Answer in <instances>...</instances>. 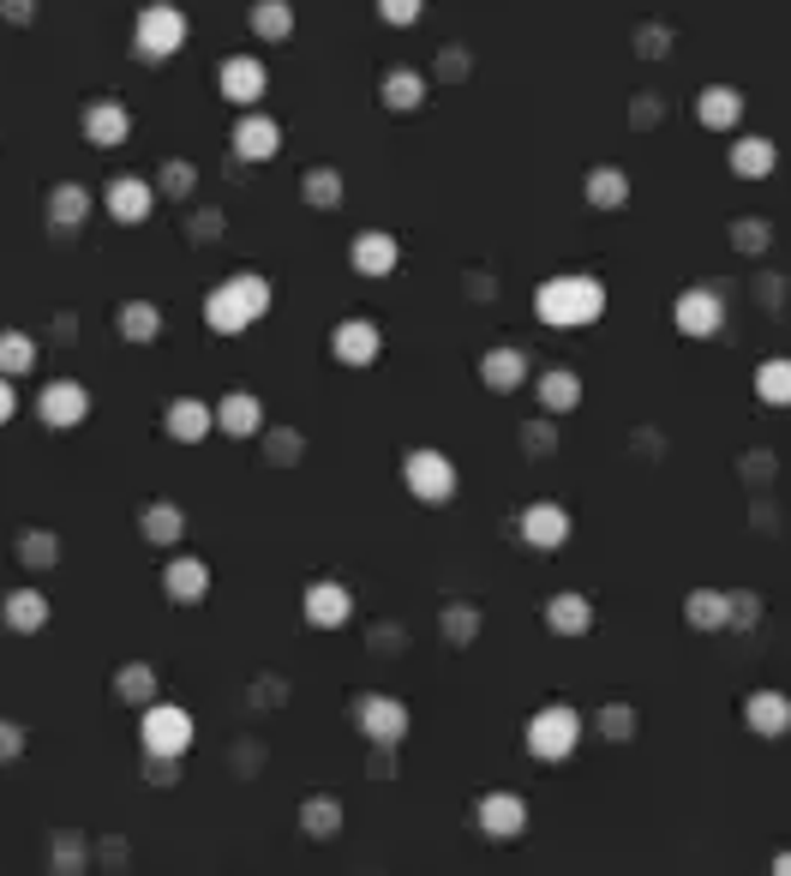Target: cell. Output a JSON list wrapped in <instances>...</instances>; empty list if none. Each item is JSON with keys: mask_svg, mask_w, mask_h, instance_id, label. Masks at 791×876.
<instances>
[{"mask_svg": "<svg viewBox=\"0 0 791 876\" xmlns=\"http://www.w3.org/2000/svg\"><path fill=\"white\" fill-rule=\"evenodd\" d=\"M216 84H222V96L247 114L252 103H264V91H271V72H264L259 55H228L222 72H216Z\"/></svg>", "mask_w": 791, "mask_h": 876, "instance_id": "cell-8", "label": "cell"}, {"mask_svg": "<svg viewBox=\"0 0 791 876\" xmlns=\"http://www.w3.org/2000/svg\"><path fill=\"white\" fill-rule=\"evenodd\" d=\"M684 618H690L696 630H725V625H732V606H725V589H696L690 601H684Z\"/></svg>", "mask_w": 791, "mask_h": 876, "instance_id": "cell-32", "label": "cell"}, {"mask_svg": "<svg viewBox=\"0 0 791 876\" xmlns=\"http://www.w3.org/2000/svg\"><path fill=\"white\" fill-rule=\"evenodd\" d=\"M300 829L318 834V841H330V834L342 829V805H336V798H306V805H300Z\"/></svg>", "mask_w": 791, "mask_h": 876, "instance_id": "cell-39", "label": "cell"}, {"mask_svg": "<svg viewBox=\"0 0 791 876\" xmlns=\"http://www.w3.org/2000/svg\"><path fill=\"white\" fill-rule=\"evenodd\" d=\"M0 618H7V630H19V637H36V630L48 625V594L43 589H12L7 601H0Z\"/></svg>", "mask_w": 791, "mask_h": 876, "instance_id": "cell-22", "label": "cell"}, {"mask_svg": "<svg viewBox=\"0 0 791 876\" xmlns=\"http://www.w3.org/2000/svg\"><path fill=\"white\" fill-rule=\"evenodd\" d=\"M264 312H271V283H264L259 271H234L204 295V325H210L216 337H240V330H252Z\"/></svg>", "mask_w": 791, "mask_h": 876, "instance_id": "cell-2", "label": "cell"}, {"mask_svg": "<svg viewBox=\"0 0 791 876\" xmlns=\"http://www.w3.org/2000/svg\"><path fill=\"white\" fill-rule=\"evenodd\" d=\"M19 558L43 570V565H55V558H60V541L48 535V528H31V535H24V547H19Z\"/></svg>", "mask_w": 791, "mask_h": 876, "instance_id": "cell-41", "label": "cell"}, {"mask_svg": "<svg viewBox=\"0 0 791 876\" xmlns=\"http://www.w3.org/2000/svg\"><path fill=\"white\" fill-rule=\"evenodd\" d=\"M84 138H91L96 150H121L126 138H133V114H126V103H91L84 109Z\"/></svg>", "mask_w": 791, "mask_h": 876, "instance_id": "cell-18", "label": "cell"}, {"mask_svg": "<svg viewBox=\"0 0 791 876\" xmlns=\"http://www.w3.org/2000/svg\"><path fill=\"white\" fill-rule=\"evenodd\" d=\"M696 121L708 126V133H732V126L744 121V91H737V84H708V91L696 96Z\"/></svg>", "mask_w": 791, "mask_h": 876, "instance_id": "cell-20", "label": "cell"}, {"mask_svg": "<svg viewBox=\"0 0 791 876\" xmlns=\"http://www.w3.org/2000/svg\"><path fill=\"white\" fill-rule=\"evenodd\" d=\"M385 109H396V114H414L420 103H426V79L420 72H408V67H396V72H385Z\"/></svg>", "mask_w": 791, "mask_h": 876, "instance_id": "cell-31", "label": "cell"}, {"mask_svg": "<svg viewBox=\"0 0 791 876\" xmlns=\"http://www.w3.org/2000/svg\"><path fill=\"white\" fill-rule=\"evenodd\" d=\"M725 162H732V174H737V181H768V174L780 169V150H773V138L744 133V138H732Z\"/></svg>", "mask_w": 791, "mask_h": 876, "instance_id": "cell-16", "label": "cell"}, {"mask_svg": "<svg viewBox=\"0 0 791 876\" xmlns=\"http://www.w3.org/2000/svg\"><path fill=\"white\" fill-rule=\"evenodd\" d=\"M138 739H145V756L174 763L181 751H193V715L174 708V703H150L145 720H138Z\"/></svg>", "mask_w": 791, "mask_h": 876, "instance_id": "cell-5", "label": "cell"}, {"mask_svg": "<svg viewBox=\"0 0 791 876\" xmlns=\"http://www.w3.org/2000/svg\"><path fill=\"white\" fill-rule=\"evenodd\" d=\"M725 606H732V630H749L761 618V601L749 589H732V594H725Z\"/></svg>", "mask_w": 791, "mask_h": 876, "instance_id": "cell-44", "label": "cell"}, {"mask_svg": "<svg viewBox=\"0 0 791 876\" xmlns=\"http://www.w3.org/2000/svg\"><path fill=\"white\" fill-rule=\"evenodd\" d=\"M402 480L420 504H450L456 499V463L444 451H408Z\"/></svg>", "mask_w": 791, "mask_h": 876, "instance_id": "cell-6", "label": "cell"}, {"mask_svg": "<svg viewBox=\"0 0 791 876\" xmlns=\"http://www.w3.org/2000/svg\"><path fill=\"white\" fill-rule=\"evenodd\" d=\"M252 36H264V43L295 36V7H288V0H259V7H252Z\"/></svg>", "mask_w": 791, "mask_h": 876, "instance_id": "cell-35", "label": "cell"}, {"mask_svg": "<svg viewBox=\"0 0 791 876\" xmlns=\"http://www.w3.org/2000/svg\"><path fill=\"white\" fill-rule=\"evenodd\" d=\"M756 397L768 402V409H791V361L786 354H773V361L756 366Z\"/></svg>", "mask_w": 791, "mask_h": 876, "instance_id": "cell-33", "label": "cell"}, {"mask_svg": "<svg viewBox=\"0 0 791 876\" xmlns=\"http://www.w3.org/2000/svg\"><path fill=\"white\" fill-rule=\"evenodd\" d=\"M348 613H354L348 582H312V589H306V625L336 630V625H348Z\"/></svg>", "mask_w": 791, "mask_h": 876, "instance_id": "cell-19", "label": "cell"}, {"mask_svg": "<svg viewBox=\"0 0 791 876\" xmlns=\"http://www.w3.org/2000/svg\"><path fill=\"white\" fill-rule=\"evenodd\" d=\"M186 43V12L169 7V0H150V7H138L133 19V55L138 60H174Z\"/></svg>", "mask_w": 791, "mask_h": 876, "instance_id": "cell-3", "label": "cell"}, {"mask_svg": "<svg viewBox=\"0 0 791 876\" xmlns=\"http://www.w3.org/2000/svg\"><path fill=\"white\" fill-rule=\"evenodd\" d=\"M0 19H12V24H31V19H36V0H0Z\"/></svg>", "mask_w": 791, "mask_h": 876, "instance_id": "cell-49", "label": "cell"}, {"mask_svg": "<svg viewBox=\"0 0 791 876\" xmlns=\"http://www.w3.org/2000/svg\"><path fill=\"white\" fill-rule=\"evenodd\" d=\"M354 727H360L378 751H396V744L408 739V708L396 703V696H360V703H354Z\"/></svg>", "mask_w": 791, "mask_h": 876, "instance_id": "cell-7", "label": "cell"}, {"mask_svg": "<svg viewBox=\"0 0 791 876\" xmlns=\"http://www.w3.org/2000/svg\"><path fill=\"white\" fill-rule=\"evenodd\" d=\"M157 193H174V198H181V193H193V169H186V162H169V174H162V186H157Z\"/></svg>", "mask_w": 791, "mask_h": 876, "instance_id": "cell-47", "label": "cell"}, {"mask_svg": "<svg viewBox=\"0 0 791 876\" xmlns=\"http://www.w3.org/2000/svg\"><path fill=\"white\" fill-rule=\"evenodd\" d=\"M31 366H36V342L24 337V330H0V378H12V385H19Z\"/></svg>", "mask_w": 791, "mask_h": 876, "instance_id": "cell-36", "label": "cell"}, {"mask_svg": "<svg viewBox=\"0 0 791 876\" xmlns=\"http://www.w3.org/2000/svg\"><path fill=\"white\" fill-rule=\"evenodd\" d=\"M521 439H528V451H552V444H558V439H552V426H546V421H534Z\"/></svg>", "mask_w": 791, "mask_h": 876, "instance_id": "cell-51", "label": "cell"}, {"mask_svg": "<svg viewBox=\"0 0 791 876\" xmlns=\"http://www.w3.org/2000/svg\"><path fill=\"white\" fill-rule=\"evenodd\" d=\"M84 217H91V193H84L79 181H60L55 193H48V223H55V228H79Z\"/></svg>", "mask_w": 791, "mask_h": 876, "instance_id": "cell-30", "label": "cell"}, {"mask_svg": "<svg viewBox=\"0 0 791 876\" xmlns=\"http://www.w3.org/2000/svg\"><path fill=\"white\" fill-rule=\"evenodd\" d=\"M630 727H635V715L630 708H606V715H599V732H606V739H630Z\"/></svg>", "mask_w": 791, "mask_h": 876, "instance_id": "cell-45", "label": "cell"}, {"mask_svg": "<svg viewBox=\"0 0 791 876\" xmlns=\"http://www.w3.org/2000/svg\"><path fill=\"white\" fill-rule=\"evenodd\" d=\"M36 414H43V426H79L84 414H91V390L79 385V378H55V385H43V397H36Z\"/></svg>", "mask_w": 791, "mask_h": 876, "instance_id": "cell-10", "label": "cell"}, {"mask_svg": "<svg viewBox=\"0 0 791 876\" xmlns=\"http://www.w3.org/2000/svg\"><path fill=\"white\" fill-rule=\"evenodd\" d=\"M114 691H121L126 703L150 708V703H157V672H150L145 660H133V667H121V679H114Z\"/></svg>", "mask_w": 791, "mask_h": 876, "instance_id": "cell-38", "label": "cell"}, {"mask_svg": "<svg viewBox=\"0 0 791 876\" xmlns=\"http://www.w3.org/2000/svg\"><path fill=\"white\" fill-rule=\"evenodd\" d=\"M79 858H84L79 834H60V841H55V865L67 871V876H79Z\"/></svg>", "mask_w": 791, "mask_h": 876, "instance_id": "cell-46", "label": "cell"}, {"mask_svg": "<svg viewBox=\"0 0 791 876\" xmlns=\"http://www.w3.org/2000/svg\"><path fill=\"white\" fill-rule=\"evenodd\" d=\"M306 198H312L318 211H336L342 205V174L336 169H312L306 174Z\"/></svg>", "mask_w": 791, "mask_h": 876, "instance_id": "cell-40", "label": "cell"}, {"mask_svg": "<svg viewBox=\"0 0 791 876\" xmlns=\"http://www.w3.org/2000/svg\"><path fill=\"white\" fill-rule=\"evenodd\" d=\"M162 589H169V601L193 606V601L210 594V565H204V558H174V565L162 570Z\"/></svg>", "mask_w": 791, "mask_h": 876, "instance_id": "cell-25", "label": "cell"}, {"mask_svg": "<svg viewBox=\"0 0 791 876\" xmlns=\"http://www.w3.org/2000/svg\"><path fill=\"white\" fill-rule=\"evenodd\" d=\"M276 150H283V126L271 121V114H259V109H247L234 121V157L240 162H271Z\"/></svg>", "mask_w": 791, "mask_h": 876, "instance_id": "cell-13", "label": "cell"}, {"mask_svg": "<svg viewBox=\"0 0 791 876\" xmlns=\"http://www.w3.org/2000/svg\"><path fill=\"white\" fill-rule=\"evenodd\" d=\"M744 720H749V732H761V739H780V732H791V696L756 691L744 703Z\"/></svg>", "mask_w": 791, "mask_h": 876, "instance_id": "cell-24", "label": "cell"}, {"mask_svg": "<svg viewBox=\"0 0 791 876\" xmlns=\"http://www.w3.org/2000/svg\"><path fill=\"white\" fill-rule=\"evenodd\" d=\"M534 312H540V325H552V330H582L606 312V283H599V276H582V271L546 276V283L534 288Z\"/></svg>", "mask_w": 791, "mask_h": 876, "instance_id": "cell-1", "label": "cell"}, {"mask_svg": "<svg viewBox=\"0 0 791 876\" xmlns=\"http://www.w3.org/2000/svg\"><path fill=\"white\" fill-rule=\"evenodd\" d=\"M480 378H486V390H521L528 385V354L521 349H486L480 354Z\"/></svg>", "mask_w": 791, "mask_h": 876, "instance_id": "cell-23", "label": "cell"}, {"mask_svg": "<svg viewBox=\"0 0 791 876\" xmlns=\"http://www.w3.org/2000/svg\"><path fill=\"white\" fill-rule=\"evenodd\" d=\"M773 876H791V853H780V858H773Z\"/></svg>", "mask_w": 791, "mask_h": 876, "instance_id": "cell-53", "label": "cell"}, {"mask_svg": "<svg viewBox=\"0 0 791 876\" xmlns=\"http://www.w3.org/2000/svg\"><path fill=\"white\" fill-rule=\"evenodd\" d=\"M521 541H528L534 553H558L570 541V511L564 504H528V511H521Z\"/></svg>", "mask_w": 791, "mask_h": 876, "instance_id": "cell-14", "label": "cell"}, {"mask_svg": "<svg viewBox=\"0 0 791 876\" xmlns=\"http://www.w3.org/2000/svg\"><path fill=\"white\" fill-rule=\"evenodd\" d=\"M672 325H678L684 337H720L725 300L713 295V288H684V295L672 300Z\"/></svg>", "mask_w": 791, "mask_h": 876, "instance_id": "cell-9", "label": "cell"}, {"mask_svg": "<svg viewBox=\"0 0 791 876\" xmlns=\"http://www.w3.org/2000/svg\"><path fill=\"white\" fill-rule=\"evenodd\" d=\"M121 337H126V342H157V337H162L157 300H126V307H121Z\"/></svg>", "mask_w": 791, "mask_h": 876, "instance_id": "cell-37", "label": "cell"}, {"mask_svg": "<svg viewBox=\"0 0 791 876\" xmlns=\"http://www.w3.org/2000/svg\"><path fill=\"white\" fill-rule=\"evenodd\" d=\"M546 625L558 637H582V630H594V601L588 594H552L546 601Z\"/></svg>", "mask_w": 791, "mask_h": 876, "instance_id": "cell-26", "label": "cell"}, {"mask_svg": "<svg viewBox=\"0 0 791 876\" xmlns=\"http://www.w3.org/2000/svg\"><path fill=\"white\" fill-rule=\"evenodd\" d=\"M576 744H582V715L570 703H552L528 720V751L540 756V763H564Z\"/></svg>", "mask_w": 791, "mask_h": 876, "instance_id": "cell-4", "label": "cell"}, {"mask_svg": "<svg viewBox=\"0 0 791 876\" xmlns=\"http://www.w3.org/2000/svg\"><path fill=\"white\" fill-rule=\"evenodd\" d=\"M420 12H426V0H378V19H385V24H396V31L420 24Z\"/></svg>", "mask_w": 791, "mask_h": 876, "instance_id": "cell-43", "label": "cell"}, {"mask_svg": "<svg viewBox=\"0 0 791 876\" xmlns=\"http://www.w3.org/2000/svg\"><path fill=\"white\" fill-rule=\"evenodd\" d=\"M138 528H145V541H150V547H174V541L186 535V516L174 511V504H145Z\"/></svg>", "mask_w": 791, "mask_h": 876, "instance_id": "cell-34", "label": "cell"}, {"mask_svg": "<svg viewBox=\"0 0 791 876\" xmlns=\"http://www.w3.org/2000/svg\"><path fill=\"white\" fill-rule=\"evenodd\" d=\"M216 426H222L228 439H259L264 433V402L252 397V390H228L222 409H216Z\"/></svg>", "mask_w": 791, "mask_h": 876, "instance_id": "cell-21", "label": "cell"}, {"mask_svg": "<svg viewBox=\"0 0 791 876\" xmlns=\"http://www.w3.org/2000/svg\"><path fill=\"white\" fill-rule=\"evenodd\" d=\"M102 205H108L114 223H145L150 211H157V186L145 181V174H121V181H108V193H102Z\"/></svg>", "mask_w": 791, "mask_h": 876, "instance_id": "cell-12", "label": "cell"}, {"mask_svg": "<svg viewBox=\"0 0 791 876\" xmlns=\"http://www.w3.org/2000/svg\"><path fill=\"white\" fill-rule=\"evenodd\" d=\"M210 426H216V409H204L198 397L169 402V439H174V444H198Z\"/></svg>", "mask_w": 791, "mask_h": 876, "instance_id": "cell-27", "label": "cell"}, {"mask_svg": "<svg viewBox=\"0 0 791 876\" xmlns=\"http://www.w3.org/2000/svg\"><path fill=\"white\" fill-rule=\"evenodd\" d=\"M330 354H336L342 366H372L378 354H385V330L372 319H342L330 330Z\"/></svg>", "mask_w": 791, "mask_h": 876, "instance_id": "cell-11", "label": "cell"}, {"mask_svg": "<svg viewBox=\"0 0 791 876\" xmlns=\"http://www.w3.org/2000/svg\"><path fill=\"white\" fill-rule=\"evenodd\" d=\"M732 235L744 240V252H761V240H768V228H761V223H737Z\"/></svg>", "mask_w": 791, "mask_h": 876, "instance_id": "cell-50", "label": "cell"}, {"mask_svg": "<svg viewBox=\"0 0 791 876\" xmlns=\"http://www.w3.org/2000/svg\"><path fill=\"white\" fill-rule=\"evenodd\" d=\"M534 397H540V409L570 414L582 402V378L570 373V366H552V373H540V390H534Z\"/></svg>", "mask_w": 791, "mask_h": 876, "instance_id": "cell-29", "label": "cell"}, {"mask_svg": "<svg viewBox=\"0 0 791 876\" xmlns=\"http://www.w3.org/2000/svg\"><path fill=\"white\" fill-rule=\"evenodd\" d=\"M582 193H588L594 211H623V205H630V174H623V169H588Z\"/></svg>", "mask_w": 791, "mask_h": 876, "instance_id": "cell-28", "label": "cell"}, {"mask_svg": "<svg viewBox=\"0 0 791 876\" xmlns=\"http://www.w3.org/2000/svg\"><path fill=\"white\" fill-rule=\"evenodd\" d=\"M19 751H24V732L12 727V720H0V763H12Z\"/></svg>", "mask_w": 791, "mask_h": 876, "instance_id": "cell-48", "label": "cell"}, {"mask_svg": "<svg viewBox=\"0 0 791 876\" xmlns=\"http://www.w3.org/2000/svg\"><path fill=\"white\" fill-rule=\"evenodd\" d=\"M474 817H480V829H486L492 841H516V834L528 829V805H521L516 793H486L474 805Z\"/></svg>", "mask_w": 791, "mask_h": 876, "instance_id": "cell-15", "label": "cell"}, {"mask_svg": "<svg viewBox=\"0 0 791 876\" xmlns=\"http://www.w3.org/2000/svg\"><path fill=\"white\" fill-rule=\"evenodd\" d=\"M474 630H480L474 606H444V637L450 642H474Z\"/></svg>", "mask_w": 791, "mask_h": 876, "instance_id": "cell-42", "label": "cell"}, {"mask_svg": "<svg viewBox=\"0 0 791 876\" xmlns=\"http://www.w3.org/2000/svg\"><path fill=\"white\" fill-rule=\"evenodd\" d=\"M348 264L360 276H390L396 264H402V247H396V235H385V228H366V235H354Z\"/></svg>", "mask_w": 791, "mask_h": 876, "instance_id": "cell-17", "label": "cell"}, {"mask_svg": "<svg viewBox=\"0 0 791 876\" xmlns=\"http://www.w3.org/2000/svg\"><path fill=\"white\" fill-rule=\"evenodd\" d=\"M19 414V390H12V378H0V426Z\"/></svg>", "mask_w": 791, "mask_h": 876, "instance_id": "cell-52", "label": "cell"}]
</instances>
